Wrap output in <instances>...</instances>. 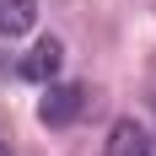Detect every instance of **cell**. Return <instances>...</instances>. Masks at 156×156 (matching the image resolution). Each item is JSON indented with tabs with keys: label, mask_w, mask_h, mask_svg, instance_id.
I'll list each match as a JSON object with an SVG mask.
<instances>
[{
	"label": "cell",
	"mask_w": 156,
	"mask_h": 156,
	"mask_svg": "<svg viewBox=\"0 0 156 156\" xmlns=\"http://www.w3.org/2000/svg\"><path fill=\"white\" fill-rule=\"evenodd\" d=\"M81 108H86V86H76V81H48L43 102H38V119L48 129H65V124L81 119Z\"/></svg>",
	"instance_id": "cell-1"
},
{
	"label": "cell",
	"mask_w": 156,
	"mask_h": 156,
	"mask_svg": "<svg viewBox=\"0 0 156 156\" xmlns=\"http://www.w3.org/2000/svg\"><path fill=\"white\" fill-rule=\"evenodd\" d=\"M59 70H65V43L59 38H38V43L27 48V59H22V76L38 81V86L59 81Z\"/></svg>",
	"instance_id": "cell-2"
},
{
	"label": "cell",
	"mask_w": 156,
	"mask_h": 156,
	"mask_svg": "<svg viewBox=\"0 0 156 156\" xmlns=\"http://www.w3.org/2000/svg\"><path fill=\"white\" fill-rule=\"evenodd\" d=\"M0 156H11V145H5V140H0Z\"/></svg>",
	"instance_id": "cell-5"
},
{
	"label": "cell",
	"mask_w": 156,
	"mask_h": 156,
	"mask_svg": "<svg viewBox=\"0 0 156 156\" xmlns=\"http://www.w3.org/2000/svg\"><path fill=\"white\" fill-rule=\"evenodd\" d=\"M102 156H151V135H145L140 119H119L108 129V151Z\"/></svg>",
	"instance_id": "cell-3"
},
{
	"label": "cell",
	"mask_w": 156,
	"mask_h": 156,
	"mask_svg": "<svg viewBox=\"0 0 156 156\" xmlns=\"http://www.w3.org/2000/svg\"><path fill=\"white\" fill-rule=\"evenodd\" d=\"M38 27V0H0V38H22Z\"/></svg>",
	"instance_id": "cell-4"
}]
</instances>
